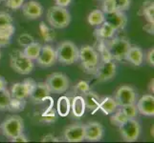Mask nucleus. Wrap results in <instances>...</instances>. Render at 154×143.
<instances>
[{"instance_id": "nucleus-1", "label": "nucleus", "mask_w": 154, "mask_h": 143, "mask_svg": "<svg viewBox=\"0 0 154 143\" xmlns=\"http://www.w3.org/2000/svg\"><path fill=\"white\" fill-rule=\"evenodd\" d=\"M79 59L85 73L95 75L100 63V55L94 47L84 45L79 50Z\"/></svg>"}, {"instance_id": "nucleus-2", "label": "nucleus", "mask_w": 154, "mask_h": 143, "mask_svg": "<svg viewBox=\"0 0 154 143\" xmlns=\"http://www.w3.org/2000/svg\"><path fill=\"white\" fill-rule=\"evenodd\" d=\"M47 20L52 28L64 29L71 22V14L66 8L53 6L47 12Z\"/></svg>"}, {"instance_id": "nucleus-3", "label": "nucleus", "mask_w": 154, "mask_h": 143, "mask_svg": "<svg viewBox=\"0 0 154 143\" xmlns=\"http://www.w3.org/2000/svg\"><path fill=\"white\" fill-rule=\"evenodd\" d=\"M57 60L64 65H71L79 60V48L71 41H63L56 50Z\"/></svg>"}, {"instance_id": "nucleus-4", "label": "nucleus", "mask_w": 154, "mask_h": 143, "mask_svg": "<svg viewBox=\"0 0 154 143\" xmlns=\"http://www.w3.org/2000/svg\"><path fill=\"white\" fill-rule=\"evenodd\" d=\"M104 44L112 59L124 60L131 46L128 39L125 37H112L108 40H104Z\"/></svg>"}, {"instance_id": "nucleus-5", "label": "nucleus", "mask_w": 154, "mask_h": 143, "mask_svg": "<svg viewBox=\"0 0 154 143\" xmlns=\"http://www.w3.org/2000/svg\"><path fill=\"white\" fill-rule=\"evenodd\" d=\"M10 64L13 70L19 75H29L35 68L33 60L26 56L23 52L19 50L13 51L11 54Z\"/></svg>"}, {"instance_id": "nucleus-6", "label": "nucleus", "mask_w": 154, "mask_h": 143, "mask_svg": "<svg viewBox=\"0 0 154 143\" xmlns=\"http://www.w3.org/2000/svg\"><path fill=\"white\" fill-rule=\"evenodd\" d=\"M24 121L19 115H9L0 125V130L3 136L7 139H12L13 137L23 133Z\"/></svg>"}, {"instance_id": "nucleus-7", "label": "nucleus", "mask_w": 154, "mask_h": 143, "mask_svg": "<svg viewBox=\"0 0 154 143\" xmlns=\"http://www.w3.org/2000/svg\"><path fill=\"white\" fill-rule=\"evenodd\" d=\"M45 83L50 93L57 94L65 93L70 85L67 76L62 73H53L52 75L47 76Z\"/></svg>"}, {"instance_id": "nucleus-8", "label": "nucleus", "mask_w": 154, "mask_h": 143, "mask_svg": "<svg viewBox=\"0 0 154 143\" xmlns=\"http://www.w3.org/2000/svg\"><path fill=\"white\" fill-rule=\"evenodd\" d=\"M119 129L122 137L126 142L136 141L141 134V126L135 118H128L119 126Z\"/></svg>"}, {"instance_id": "nucleus-9", "label": "nucleus", "mask_w": 154, "mask_h": 143, "mask_svg": "<svg viewBox=\"0 0 154 143\" xmlns=\"http://www.w3.org/2000/svg\"><path fill=\"white\" fill-rule=\"evenodd\" d=\"M115 100L118 106L124 107L126 105L136 104L137 94L135 89L130 85H122L115 93Z\"/></svg>"}, {"instance_id": "nucleus-10", "label": "nucleus", "mask_w": 154, "mask_h": 143, "mask_svg": "<svg viewBox=\"0 0 154 143\" xmlns=\"http://www.w3.org/2000/svg\"><path fill=\"white\" fill-rule=\"evenodd\" d=\"M36 82H35L33 79L28 78L25 79L23 82L14 83L11 88V97L18 99H26L29 97L30 94L34 90Z\"/></svg>"}, {"instance_id": "nucleus-11", "label": "nucleus", "mask_w": 154, "mask_h": 143, "mask_svg": "<svg viewBox=\"0 0 154 143\" xmlns=\"http://www.w3.org/2000/svg\"><path fill=\"white\" fill-rule=\"evenodd\" d=\"M117 66L113 60L103 61L100 63L99 67L97 68V71L95 73L97 80L100 82H105L113 78L116 75Z\"/></svg>"}, {"instance_id": "nucleus-12", "label": "nucleus", "mask_w": 154, "mask_h": 143, "mask_svg": "<svg viewBox=\"0 0 154 143\" xmlns=\"http://www.w3.org/2000/svg\"><path fill=\"white\" fill-rule=\"evenodd\" d=\"M38 61V64L40 67L48 68L56 64L57 60V54L56 50L51 45H44L41 47L40 52L35 59Z\"/></svg>"}, {"instance_id": "nucleus-13", "label": "nucleus", "mask_w": 154, "mask_h": 143, "mask_svg": "<svg viewBox=\"0 0 154 143\" xmlns=\"http://www.w3.org/2000/svg\"><path fill=\"white\" fill-rule=\"evenodd\" d=\"M103 127L97 121H91L84 125V139L91 142L102 140L103 136Z\"/></svg>"}, {"instance_id": "nucleus-14", "label": "nucleus", "mask_w": 154, "mask_h": 143, "mask_svg": "<svg viewBox=\"0 0 154 143\" xmlns=\"http://www.w3.org/2000/svg\"><path fill=\"white\" fill-rule=\"evenodd\" d=\"M63 137L68 142H82L84 139V125L77 123L68 126L63 132Z\"/></svg>"}, {"instance_id": "nucleus-15", "label": "nucleus", "mask_w": 154, "mask_h": 143, "mask_svg": "<svg viewBox=\"0 0 154 143\" xmlns=\"http://www.w3.org/2000/svg\"><path fill=\"white\" fill-rule=\"evenodd\" d=\"M22 13L28 19H38L43 14V7L35 0H29L22 5Z\"/></svg>"}, {"instance_id": "nucleus-16", "label": "nucleus", "mask_w": 154, "mask_h": 143, "mask_svg": "<svg viewBox=\"0 0 154 143\" xmlns=\"http://www.w3.org/2000/svg\"><path fill=\"white\" fill-rule=\"evenodd\" d=\"M105 21L112 26L117 31L124 30L127 25V16L124 12L115 10V12L105 14Z\"/></svg>"}, {"instance_id": "nucleus-17", "label": "nucleus", "mask_w": 154, "mask_h": 143, "mask_svg": "<svg viewBox=\"0 0 154 143\" xmlns=\"http://www.w3.org/2000/svg\"><path fill=\"white\" fill-rule=\"evenodd\" d=\"M138 113L146 116L154 115V97L152 94H145L137 102Z\"/></svg>"}, {"instance_id": "nucleus-18", "label": "nucleus", "mask_w": 154, "mask_h": 143, "mask_svg": "<svg viewBox=\"0 0 154 143\" xmlns=\"http://www.w3.org/2000/svg\"><path fill=\"white\" fill-rule=\"evenodd\" d=\"M50 94L51 93L49 91L48 87H47L46 83L39 82L35 84V86L33 91H32V93L30 94L29 97L34 103H41L48 98Z\"/></svg>"}, {"instance_id": "nucleus-19", "label": "nucleus", "mask_w": 154, "mask_h": 143, "mask_svg": "<svg viewBox=\"0 0 154 143\" xmlns=\"http://www.w3.org/2000/svg\"><path fill=\"white\" fill-rule=\"evenodd\" d=\"M125 59L134 66H141L145 59L144 52L139 46H130Z\"/></svg>"}, {"instance_id": "nucleus-20", "label": "nucleus", "mask_w": 154, "mask_h": 143, "mask_svg": "<svg viewBox=\"0 0 154 143\" xmlns=\"http://www.w3.org/2000/svg\"><path fill=\"white\" fill-rule=\"evenodd\" d=\"M116 33V30L111 26L107 21L98 26V29L95 31V35L98 40H108L112 38Z\"/></svg>"}, {"instance_id": "nucleus-21", "label": "nucleus", "mask_w": 154, "mask_h": 143, "mask_svg": "<svg viewBox=\"0 0 154 143\" xmlns=\"http://www.w3.org/2000/svg\"><path fill=\"white\" fill-rule=\"evenodd\" d=\"M71 110H72L73 115L77 118H82L84 115L86 110V106H85V102H84L82 95H77V97H75L72 99Z\"/></svg>"}, {"instance_id": "nucleus-22", "label": "nucleus", "mask_w": 154, "mask_h": 143, "mask_svg": "<svg viewBox=\"0 0 154 143\" xmlns=\"http://www.w3.org/2000/svg\"><path fill=\"white\" fill-rule=\"evenodd\" d=\"M119 106L117 104L115 98L111 97H106L103 98H100L99 109L102 110V112L105 115H111L117 110Z\"/></svg>"}, {"instance_id": "nucleus-23", "label": "nucleus", "mask_w": 154, "mask_h": 143, "mask_svg": "<svg viewBox=\"0 0 154 143\" xmlns=\"http://www.w3.org/2000/svg\"><path fill=\"white\" fill-rule=\"evenodd\" d=\"M82 97L84 99V102H85L86 108L92 110L93 112L99 110V105L100 101V97H99V94H97L95 92L88 91L82 95Z\"/></svg>"}, {"instance_id": "nucleus-24", "label": "nucleus", "mask_w": 154, "mask_h": 143, "mask_svg": "<svg viewBox=\"0 0 154 143\" xmlns=\"http://www.w3.org/2000/svg\"><path fill=\"white\" fill-rule=\"evenodd\" d=\"M57 114L62 118H65L71 111V100L67 97H60L57 100Z\"/></svg>"}, {"instance_id": "nucleus-25", "label": "nucleus", "mask_w": 154, "mask_h": 143, "mask_svg": "<svg viewBox=\"0 0 154 143\" xmlns=\"http://www.w3.org/2000/svg\"><path fill=\"white\" fill-rule=\"evenodd\" d=\"M41 47H42V45L40 43L34 41V42H32V43L28 44L27 46H25L24 50H23V54L27 57H29L30 59L35 60L40 52Z\"/></svg>"}, {"instance_id": "nucleus-26", "label": "nucleus", "mask_w": 154, "mask_h": 143, "mask_svg": "<svg viewBox=\"0 0 154 143\" xmlns=\"http://www.w3.org/2000/svg\"><path fill=\"white\" fill-rule=\"evenodd\" d=\"M87 21L91 26H99L105 21V13L102 10H94L88 14Z\"/></svg>"}, {"instance_id": "nucleus-27", "label": "nucleus", "mask_w": 154, "mask_h": 143, "mask_svg": "<svg viewBox=\"0 0 154 143\" xmlns=\"http://www.w3.org/2000/svg\"><path fill=\"white\" fill-rule=\"evenodd\" d=\"M143 15L146 17L148 23L154 24V2L146 1L144 3V7L142 9Z\"/></svg>"}, {"instance_id": "nucleus-28", "label": "nucleus", "mask_w": 154, "mask_h": 143, "mask_svg": "<svg viewBox=\"0 0 154 143\" xmlns=\"http://www.w3.org/2000/svg\"><path fill=\"white\" fill-rule=\"evenodd\" d=\"M39 31L40 34L42 35V37L46 42H50V41H54L56 37V34L53 29L49 28L44 22H41L39 24Z\"/></svg>"}, {"instance_id": "nucleus-29", "label": "nucleus", "mask_w": 154, "mask_h": 143, "mask_svg": "<svg viewBox=\"0 0 154 143\" xmlns=\"http://www.w3.org/2000/svg\"><path fill=\"white\" fill-rule=\"evenodd\" d=\"M112 115L110 116V122L112 125H115V126H120L122 125L124 122L128 119L126 118V115H125V113L122 111V109L118 110L117 109L113 114H111Z\"/></svg>"}, {"instance_id": "nucleus-30", "label": "nucleus", "mask_w": 154, "mask_h": 143, "mask_svg": "<svg viewBox=\"0 0 154 143\" xmlns=\"http://www.w3.org/2000/svg\"><path fill=\"white\" fill-rule=\"evenodd\" d=\"M24 108H25V99H18V98L12 97L7 110L10 111V112L17 113L23 111Z\"/></svg>"}, {"instance_id": "nucleus-31", "label": "nucleus", "mask_w": 154, "mask_h": 143, "mask_svg": "<svg viewBox=\"0 0 154 143\" xmlns=\"http://www.w3.org/2000/svg\"><path fill=\"white\" fill-rule=\"evenodd\" d=\"M14 31H15V28L13 25V23L4 25V26H0V38L11 40L13 34H14Z\"/></svg>"}, {"instance_id": "nucleus-32", "label": "nucleus", "mask_w": 154, "mask_h": 143, "mask_svg": "<svg viewBox=\"0 0 154 143\" xmlns=\"http://www.w3.org/2000/svg\"><path fill=\"white\" fill-rule=\"evenodd\" d=\"M11 94L10 91L6 88L0 91V110H7L11 101Z\"/></svg>"}, {"instance_id": "nucleus-33", "label": "nucleus", "mask_w": 154, "mask_h": 143, "mask_svg": "<svg viewBox=\"0 0 154 143\" xmlns=\"http://www.w3.org/2000/svg\"><path fill=\"white\" fill-rule=\"evenodd\" d=\"M122 111L125 113L127 118H135L137 115H138V109L136 104H130V105H126L124 107H121Z\"/></svg>"}, {"instance_id": "nucleus-34", "label": "nucleus", "mask_w": 154, "mask_h": 143, "mask_svg": "<svg viewBox=\"0 0 154 143\" xmlns=\"http://www.w3.org/2000/svg\"><path fill=\"white\" fill-rule=\"evenodd\" d=\"M103 5H102V10L105 13L108 14L116 10L115 7V2L114 0H103Z\"/></svg>"}, {"instance_id": "nucleus-35", "label": "nucleus", "mask_w": 154, "mask_h": 143, "mask_svg": "<svg viewBox=\"0 0 154 143\" xmlns=\"http://www.w3.org/2000/svg\"><path fill=\"white\" fill-rule=\"evenodd\" d=\"M116 10H120V12H125L129 9L131 0H114Z\"/></svg>"}, {"instance_id": "nucleus-36", "label": "nucleus", "mask_w": 154, "mask_h": 143, "mask_svg": "<svg viewBox=\"0 0 154 143\" xmlns=\"http://www.w3.org/2000/svg\"><path fill=\"white\" fill-rule=\"evenodd\" d=\"M5 6L11 10H19L24 4L25 0H4Z\"/></svg>"}, {"instance_id": "nucleus-37", "label": "nucleus", "mask_w": 154, "mask_h": 143, "mask_svg": "<svg viewBox=\"0 0 154 143\" xmlns=\"http://www.w3.org/2000/svg\"><path fill=\"white\" fill-rule=\"evenodd\" d=\"M75 91L76 93L79 94H84L85 93H87L88 91H90V86L89 83L87 81H79L77 85L75 86Z\"/></svg>"}, {"instance_id": "nucleus-38", "label": "nucleus", "mask_w": 154, "mask_h": 143, "mask_svg": "<svg viewBox=\"0 0 154 143\" xmlns=\"http://www.w3.org/2000/svg\"><path fill=\"white\" fill-rule=\"evenodd\" d=\"M35 39L32 35L28 34H21L19 37H18V43L21 45V46H27L28 44L32 43V42H34Z\"/></svg>"}, {"instance_id": "nucleus-39", "label": "nucleus", "mask_w": 154, "mask_h": 143, "mask_svg": "<svg viewBox=\"0 0 154 143\" xmlns=\"http://www.w3.org/2000/svg\"><path fill=\"white\" fill-rule=\"evenodd\" d=\"M13 23V17L12 15L8 13L0 12V26H4L7 24Z\"/></svg>"}, {"instance_id": "nucleus-40", "label": "nucleus", "mask_w": 154, "mask_h": 143, "mask_svg": "<svg viewBox=\"0 0 154 143\" xmlns=\"http://www.w3.org/2000/svg\"><path fill=\"white\" fill-rule=\"evenodd\" d=\"M145 58L148 65L151 67L154 66V48H150V49L147 51Z\"/></svg>"}, {"instance_id": "nucleus-41", "label": "nucleus", "mask_w": 154, "mask_h": 143, "mask_svg": "<svg viewBox=\"0 0 154 143\" xmlns=\"http://www.w3.org/2000/svg\"><path fill=\"white\" fill-rule=\"evenodd\" d=\"M41 141L42 142H58L60 139H58L57 137L55 136L53 134H47L42 137Z\"/></svg>"}, {"instance_id": "nucleus-42", "label": "nucleus", "mask_w": 154, "mask_h": 143, "mask_svg": "<svg viewBox=\"0 0 154 143\" xmlns=\"http://www.w3.org/2000/svg\"><path fill=\"white\" fill-rule=\"evenodd\" d=\"M41 119H42V121H45V122L50 123V122H53V121H55L57 119V116H56V115L54 113H52L50 115L45 113L43 115H42V118Z\"/></svg>"}, {"instance_id": "nucleus-43", "label": "nucleus", "mask_w": 154, "mask_h": 143, "mask_svg": "<svg viewBox=\"0 0 154 143\" xmlns=\"http://www.w3.org/2000/svg\"><path fill=\"white\" fill-rule=\"evenodd\" d=\"M11 141H13V142H28L29 139H27V136L25 135H23V133H21V134L17 135V136L13 137V139H11Z\"/></svg>"}, {"instance_id": "nucleus-44", "label": "nucleus", "mask_w": 154, "mask_h": 143, "mask_svg": "<svg viewBox=\"0 0 154 143\" xmlns=\"http://www.w3.org/2000/svg\"><path fill=\"white\" fill-rule=\"evenodd\" d=\"M55 2H56L57 6L66 8V7H68L69 5L71 4L72 0H55Z\"/></svg>"}, {"instance_id": "nucleus-45", "label": "nucleus", "mask_w": 154, "mask_h": 143, "mask_svg": "<svg viewBox=\"0 0 154 143\" xmlns=\"http://www.w3.org/2000/svg\"><path fill=\"white\" fill-rule=\"evenodd\" d=\"M6 88H7V80L5 79L4 76H0V91Z\"/></svg>"}, {"instance_id": "nucleus-46", "label": "nucleus", "mask_w": 154, "mask_h": 143, "mask_svg": "<svg viewBox=\"0 0 154 143\" xmlns=\"http://www.w3.org/2000/svg\"><path fill=\"white\" fill-rule=\"evenodd\" d=\"M10 41L9 39H2V38H0V47L1 46H6L10 43Z\"/></svg>"}, {"instance_id": "nucleus-47", "label": "nucleus", "mask_w": 154, "mask_h": 143, "mask_svg": "<svg viewBox=\"0 0 154 143\" xmlns=\"http://www.w3.org/2000/svg\"><path fill=\"white\" fill-rule=\"evenodd\" d=\"M149 91H150V93H152V94H153V91H154V90H153V79H152V80L150 81V85H149Z\"/></svg>"}, {"instance_id": "nucleus-48", "label": "nucleus", "mask_w": 154, "mask_h": 143, "mask_svg": "<svg viewBox=\"0 0 154 143\" xmlns=\"http://www.w3.org/2000/svg\"><path fill=\"white\" fill-rule=\"evenodd\" d=\"M0 59H1V52H0Z\"/></svg>"}, {"instance_id": "nucleus-49", "label": "nucleus", "mask_w": 154, "mask_h": 143, "mask_svg": "<svg viewBox=\"0 0 154 143\" xmlns=\"http://www.w3.org/2000/svg\"><path fill=\"white\" fill-rule=\"evenodd\" d=\"M2 1H4V0H0V3H1Z\"/></svg>"}]
</instances>
